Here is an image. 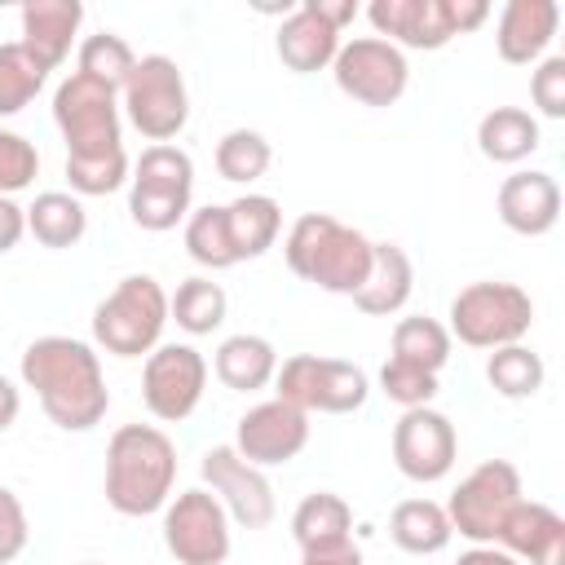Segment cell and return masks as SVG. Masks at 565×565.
Segmentation results:
<instances>
[{
    "label": "cell",
    "instance_id": "obj_1",
    "mask_svg": "<svg viewBox=\"0 0 565 565\" xmlns=\"http://www.w3.org/2000/svg\"><path fill=\"white\" fill-rule=\"evenodd\" d=\"M22 384L35 388L44 415L66 433H88L110 406V388L93 344L71 335H40L22 353Z\"/></svg>",
    "mask_w": 565,
    "mask_h": 565
},
{
    "label": "cell",
    "instance_id": "obj_2",
    "mask_svg": "<svg viewBox=\"0 0 565 565\" xmlns=\"http://www.w3.org/2000/svg\"><path fill=\"white\" fill-rule=\"evenodd\" d=\"M177 446L154 424H124L106 446V503L119 516H150L172 499Z\"/></svg>",
    "mask_w": 565,
    "mask_h": 565
},
{
    "label": "cell",
    "instance_id": "obj_3",
    "mask_svg": "<svg viewBox=\"0 0 565 565\" xmlns=\"http://www.w3.org/2000/svg\"><path fill=\"white\" fill-rule=\"evenodd\" d=\"M282 256L296 278L353 300V291L366 282L371 269V238L327 212H305L291 221L282 238Z\"/></svg>",
    "mask_w": 565,
    "mask_h": 565
},
{
    "label": "cell",
    "instance_id": "obj_4",
    "mask_svg": "<svg viewBox=\"0 0 565 565\" xmlns=\"http://www.w3.org/2000/svg\"><path fill=\"white\" fill-rule=\"evenodd\" d=\"M168 327V291L150 274H128L93 309V340L115 358H141L159 349Z\"/></svg>",
    "mask_w": 565,
    "mask_h": 565
},
{
    "label": "cell",
    "instance_id": "obj_5",
    "mask_svg": "<svg viewBox=\"0 0 565 565\" xmlns=\"http://www.w3.org/2000/svg\"><path fill=\"white\" fill-rule=\"evenodd\" d=\"M534 322V300L516 282H472L450 300V340L468 349L521 344Z\"/></svg>",
    "mask_w": 565,
    "mask_h": 565
},
{
    "label": "cell",
    "instance_id": "obj_6",
    "mask_svg": "<svg viewBox=\"0 0 565 565\" xmlns=\"http://www.w3.org/2000/svg\"><path fill=\"white\" fill-rule=\"evenodd\" d=\"M119 93H110L106 84L71 71L57 93H53V119L66 137V154L71 159H102L124 150V128H119Z\"/></svg>",
    "mask_w": 565,
    "mask_h": 565
},
{
    "label": "cell",
    "instance_id": "obj_7",
    "mask_svg": "<svg viewBox=\"0 0 565 565\" xmlns=\"http://www.w3.org/2000/svg\"><path fill=\"white\" fill-rule=\"evenodd\" d=\"M119 97H124L128 124H132L146 141H154V146L172 141V137L185 128V119H190L185 75H181V66H177L172 57H163V53L137 57V66H132L128 84L119 88Z\"/></svg>",
    "mask_w": 565,
    "mask_h": 565
},
{
    "label": "cell",
    "instance_id": "obj_8",
    "mask_svg": "<svg viewBox=\"0 0 565 565\" xmlns=\"http://www.w3.org/2000/svg\"><path fill=\"white\" fill-rule=\"evenodd\" d=\"M274 388L282 402L300 406L305 415H349L366 402L371 384L366 371L340 358H318V353H296L274 371Z\"/></svg>",
    "mask_w": 565,
    "mask_h": 565
},
{
    "label": "cell",
    "instance_id": "obj_9",
    "mask_svg": "<svg viewBox=\"0 0 565 565\" xmlns=\"http://www.w3.org/2000/svg\"><path fill=\"white\" fill-rule=\"evenodd\" d=\"M521 472L508 463V459H486L477 463L450 494L446 503V516H450V530L472 539L477 547H494L499 539V525L508 521V512L521 503Z\"/></svg>",
    "mask_w": 565,
    "mask_h": 565
},
{
    "label": "cell",
    "instance_id": "obj_10",
    "mask_svg": "<svg viewBox=\"0 0 565 565\" xmlns=\"http://www.w3.org/2000/svg\"><path fill=\"white\" fill-rule=\"evenodd\" d=\"M163 543L181 565H225L230 556V512L207 486L181 490L163 503Z\"/></svg>",
    "mask_w": 565,
    "mask_h": 565
},
{
    "label": "cell",
    "instance_id": "obj_11",
    "mask_svg": "<svg viewBox=\"0 0 565 565\" xmlns=\"http://www.w3.org/2000/svg\"><path fill=\"white\" fill-rule=\"evenodd\" d=\"M335 88L362 106H393L406 93L411 66L406 53L380 35H358L349 44H340L335 62H331Z\"/></svg>",
    "mask_w": 565,
    "mask_h": 565
},
{
    "label": "cell",
    "instance_id": "obj_12",
    "mask_svg": "<svg viewBox=\"0 0 565 565\" xmlns=\"http://www.w3.org/2000/svg\"><path fill=\"white\" fill-rule=\"evenodd\" d=\"M203 388H207V362L194 344H159L154 353H146L141 402L154 419L181 424L203 402Z\"/></svg>",
    "mask_w": 565,
    "mask_h": 565
},
{
    "label": "cell",
    "instance_id": "obj_13",
    "mask_svg": "<svg viewBox=\"0 0 565 565\" xmlns=\"http://www.w3.org/2000/svg\"><path fill=\"white\" fill-rule=\"evenodd\" d=\"M459 459L455 424L433 406H411L393 424V463L411 481H441Z\"/></svg>",
    "mask_w": 565,
    "mask_h": 565
},
{
    "label": "cell",
    "instance_id": "obj_14",
    "mask_svg": "<svg viewBox=\"0 0 565 565\" xmlns=\"http://www.w3.org/2000/svg\"><path fill=\"white\" fill-rule=\"evenodd\" d=\"M203 481L221 499L230 521H238L243 530H260L274 521V486L265 468L247 463L234 446H212L203 455Z\"/></svg>",
    "mask_w": 565,
    "mask_h": 565
},
{
    "label": "cell",
    "instance_id": "obj_15",
    "mask_svg": "<svg viewBox=\"0 0 565 565\" xmlns=\"http://www.w3.org/2000/svg\"><path fill=\"white\" fill-rule=\"evenodd\" d=\"M309 446V415L282 397L252 406L234 428V450L256 468H278Z\"/></svg>",
    "mask_w": 565,
    "mask_h": 565
},
{
    "label": "cell",
    "instance_id": "obj_16",
    "mask_svg": "<svg viewBox=\"0 0 565 565\" xmlns=\"http://www.w3.org/2000/svg\"><path fill=\"white\" fill-rule=\"evenodd\" d=\"M366 18L380 40L397 49H446L455 40L450 0H371Z\"/></svg>",
    "mask_w": 565,
    "mask_h": 565
},
{
    "label": "cell",
    "instance_id": "obj_17",
    "mask_svg": "<svg viewBox=\"0 0 565 565\" xmlns=\"http://www.w3.org/2000/svg\"><path fill=\"white\" fill-rule=\"evenodd\" d=\"M494 547L525 565H565V516L539 499H521L499 525Z\"/></svg>",
    "mask_w": 565,
    "mask_h": 565
},
{
    "label": "cell",
    "instance_id": "obj_18",
    "mask_svg": "<svg viewBox=\"0 0 565 565\" xmlns=\"http://www.w3.org/2000/svg\"><path fill=\"white\" fill-rule=\"evenodd\" d=\"M499 221L512 230V234H525V238H539L547 230H556L561 221V185L552 172H512L503 177L499 185Z\"/></svg>",
    "mask_w": 565,
    "mask_h": 565
},
{
    "label": "cell",
    "instance_id": "obj_19",
    "mask_svg": "<svg viewBox=\"0 0 565 565\" xmlns=\"http://www.w3.org/2000/svg\"><path fill=\"white\" fill-rule=\"evenodd\" d=\"M561 26V4L556 0H508L499 13L494 49L512 66H530L547 53L552 35Z\"/></svg>",
    "mask_w": 565,
    "mask_h": 565
},
{
    "label": "cell",
    "instance_id": "obj_20",
    "mask_svg": "<svg viewBox=\"0 0 565 565\" xmlns=\"http://www.w3.org/2000/svg\"><path fill=\"white\" fill-rule=\"evenodd\" d=\"M79 22H84L79 0H26L22 4V49L44 71H57L79 35Z\"/></svg>",
    "mask_w": 565,
    "mask_h": 565
},
{
    "label": "cell",
    "instance_id": "obj_21",
    "mask_svg": "<svg viewBox=\"0 0 565 565\" xmlns=\"http://www.w3.org/2000/svg\"><path fill=\"white\" fill-rule=\"evenodd\" d=\"M340 53V31H331L305 0L282 18L278 26V57L287 71L296 75H313V71H327Z\"/></svg>",
    "mask_w": 565,
    "mask_h": 565
},
{
    "label": "cell",
    "instance_id": "obj_22",
    "mask_svg": "<svg viewBox=\"0 0 565 565\" xmlns=\"http://www.w3.org/2000/svg\"><path fill=\"white\" fill-rule=\"evenodd\" d=\"M415 287V265L397 243H371V269L366 282L353 291V305L371 318H388L411 300Z\"/></svg>",
    "mask_w": 565,
    "mask_h": 565
},
{
    "label": "cell",
    "instance_id": "obj_23",
    "mask_svg": "<svg viewBox=\"0 0 565 565\" xmlns=\"http://www.w3.org/2000/svg\"><path fill=\"white\" fill-rule=\"evenodd\" d=\"M291 539H296L300 552L349 543L353 539V508L331 490H313L291 512Z\"/></svg>",
    "mask_w": 565,
    "mask_h": 565
},
{
    "label": "cell",
    "instance_id": "obj_24",
    "mask_svg": "<svg viewBox=\"0 0 565 565\" xmlns=\"http://www.w3.org/2000/svg\"><path fill=\"white\" fill-rule=\"evenodd\" d=\"M212 371H216V380L225 384V388H234V393H252V388H265L269 380H274V371H278V353H274V344L265 340V335H230V340H221V349H216V358H212Z\"/></svg>",
    "mask_w": 565,
    "mask_h": 565
},
{
    "label": "cell",
    "instance_id": "obj_25",
    "mask_svg": "<svg viewBox=\"0 0 565 565\" xmlns=\"http://www.w3.org/2000/svg\"><path fill=\"white\" fill-rule=\"evenodd\" d=\"M477 146L490 163H521L539 150V119L521 106H494L477 124Z\"/></svg>",
    "mask_w": 565,
    "mask_h": 565
},
{
    "label": "cell",
    "instance_id": "obj_26",
    "mask_svg": "<svg viewBox=\"0 0 565 565\" xmlns=\"http://www.w3.org/2000/svg\"><path fill=\"white\" fill-rule=\"evenodd\" d=\"M225 225H230V243H234L238 260H256L278 243L282 207L269 194H243V199L225 203Z\"/></svg>",
    "mask_w": 565,
    "mask_h": 565
},
{
    "label": "cell",
    "instance_id": "obj_27",
    "mask_svg": "<svg viewBox=\"0 0 565 565\" xmlns=\"http://www.w3.org/2000/svg\"><path fill=\"white\" fill-rule=\"evenodd\" d=\"M388 539L402 552H411V556H437L455 539V530H450V516H446L441 503H433V499H402L393 508V516H388Z\"/></svg>",
    "mask_w": 565,
    "mask_h": 565
},
{
    "label": "cell",
    "instance_id": "obj_28",
    "mask_svg": "<svg viewBox=\"0 0 565 565\" xmlns=\"http://www.w3.org/2000/svg\"><path fill=\"white\" fill-rule=\"evenodd\" d=\"M26 230L35 234V243L62 252V247H75V243L84 238L88 212H84V203H79L75 194H66V190H44V194H35V203L26 207Z\"/></svg>",
    "mask_w": 565,
    "mask_h": 565
},
{
    "label": "cell",
    "instance_id": "obj_29",
    "mask_svg": "<svg viewBox=\"0 0 565 565\" xmlns=\"http://www.w3.org/2000/svg\"><path fill=\"white\" fill-rule=\"evenodd\" d=\"M225 309H230L225 287L203 278V274L185 278L177 287V296H168V318H177V327L190 335H212L225 322Z\"/></svg>",
    "mask_w": 565,
    "mask_h": 565
},
{
    "label": "cell",
    "instance_id": "obj_30",
    "mask_svg": "<svg viewBox=\"0 0 565 565\" xmlns=\"http://www.w3.org/2000/svg\"><path fill=\"white\" fill-rule=\"evenodd\" d=\"M397 362H411L419 371H441L450 362V331L437 322V318H424V313H411L393 327V353Z\"/></svg>",
    "mask_w": 565,
    "mask_h": 565
},
{
    "label": "cell",
    "instance_id": "obj_31",
    "mask_svg": "<svg viewBox=\"0 0 565 565\" xmlns=\"http://www.w3.org/2000/svg\"><path fill=\"white\" fill-rule=\"evenodd\" d=\"M274 163V150L269 141L256 132V128H230L221 141H216V172L234 185H252L269 172Z\"/></svg>",
    "mask_w": 565,
    "mask_h": 565
},
{
    "label": "cell",
    "instance_id": "obj_32",
    "mask_svg": "<svg viewBox=\"0 0 565 565\" xmlns=\"http://www.w3.org/2000/svg\"><path fill=\"white\" fill-rule=\"evenodd\" d=\"M185 252L203 269H230V265H238V252H234L230 225H225V207L207 203V207H199V212L185 216Z\"/></svg>",
    "mask_w": 565,
    "mask_h": 565
},
{
    "label": "cell",
    "instance_id": "obj_33",
    "mask_svg": "<svg viewBox=\"0 0 565 565\" xmlns=\"http://www.w3.org/2000/svg\"><path fill=\"white\" fill-rule=\"evenodd\" d=\"M543 358L534 353V349H525V344H503V349H494L490 353V362H486V380H490V388L499 393V397H534L539 388H543Z\"/></svg>",
    "mask_w": 565,
    "mask_h": 565
},
{
    "label": "cell",
    "instance_id": "obj_34",
    "mask_svg": "<svg viewBox=\"0 0 565 565\" xmlns=\"http://www.w3.org/2000/svg\"><path fill=\"white\" fill-rule=\"evenodd\" d=\"M132 66H137L132 44L124 35H115V31H97V35H88L79 44V66L75 71L88 75V79H97V84H106L110 93H119L128 84Z\"/></svg>",
    "mask_w": 565,
    "mask_h": 565
},
{
    "label": "cell",
    "instance_id": "obj_35",
    "mask_svg": "<svg viewBox=\"0 0 565 565\" xmlns=\"http://www.w3.org/2000/svg\"><path fill=\"white\" fill-rule=\"evenodd\" d=\"M137 190H163V194H190L194 190V159L181 146H146L132 168Z\"/></svg>",
    "mask_w": 565,
    "mask_h": 565
},
{
    "label": "cell",
    "instance_id": "obj_36",
    "mask_svg": "<svg viewBox=\"0 0 565 565\" xmlns=\"http://www.w3.org/2000/svg\"><path fill=\"white\" fill-rule=\"evenodd\" d=\"M44 79H49V71L22 49V40L0 44V119L31 106V97L44 88Z\"/></svg>",
    "mask_w": 565,
    "mask_h": 565
},
{
    "label": "cell",
    "instance_id": "obj_37",
    "mask_svg": "<svg viewBox=\"0 0 565 565\" xmlns=\"http://www.w3.org/2000/svg\"><path fill=\"white\" fill-rule=\"evenodd\" d=\"M66 181L79 194H110L128 181V154L115 150V154H102V159H71L66 154Z\"/></svg>",
    "mask_w": 565,
    "mask_h": 565
},
{
    "label": "cell",
    "instance_id": "obj_38",
    "mask_svg": "<svg viewBox=\"0 0 565 565\" xmlns=\"http://www.w3.org/2000/svg\"><path fill=\"white\" fill-rule=\"evenodd\" d=\"M380 388H384L388 402H397L402 411H411V406H428V402L437 397V375H433V371H419V366H411V362L388 358V362L380 366Z\"/></svg>",
    "mask_w": 565,
    "mask_h": 565
},
{
    "label": "cell",
    "instance_id": "obj_39",
    "mask_svg": "<svg viewBox=\"0 0 565 565\" xmlns=\"http://www.w3.org/2000/svg\"><path fill=\"white\" fill-rule=\"evenodd\" d=\"M185 212H190V194H163V190H137V185L128 190V216L150 234L172 230L177 221H185Z\"/></svg>",
    "mask_w": 565,
    "mask_h": 565
},
{
    "label": "cell",
    "instance_id": "obj_40",
    "mask_svg": "<svg viewBox=\"0 0 565 565\" xmlns=\"http://www.w3.org/2000/svg\"><path fill=\"white\" fill-rule=\"evenodd\" d=\"M35 172H40V154H35V146L22 137V132H9V128H0V194H18V190H26L31 181H35Z\"/></svg>",
    "mask_w": 565,
    "mask_h": 565
},
{
    "label": "cell",
    "instance_id": "obj_41",
    "mask_svg": "<svg viewBox=\"0 0 565 565\" xmlns=\"http://www.w3.org/2000/svg\"><path fill=\"white\" fill-rule=\"evenodd\" d=\"M530 97H534L539 115L565 119V57H561V53H552V57H543V62L534 66V75H530Z\"/></svg>",
    "mask_w": 565,
    "mask_h": 565
},
{
    "label": "cell",
    "instance_id": "obj_42",
    "mask_svg": "<svg viewBox=\"0 0 565 565\" xmlns=\"http://www.w3.org/2000/svg\"><path fill=\"white\" fill-rule=\"evenodd\" d=\"M26 539H31L26 508H22V499H18L9 486H0V565L18 561L22 547H26Z\"/></svg>",
    "mask_w": 565,
    "mask_h": 565
},
{
    "label": "cell",
    "instance_id": "obj_43",
    "mask_svg": "<svg viewBox=\"0 0 565 565\" xmlns=\"http://www.w3.org/2000/svg\"><path fill=\"white\" fill-rule=\"evenodd\" d=\"M26 234V207H18L9 194H0V252H13Z\"/></svg>",
    "mask_w": 565,
    "mask_h": 565
},
{
    "label": "cell",
    "instance_id": "obj_44",
    "mask_svg": "<svg viewBox=\"0 0 565 565\" xmlns=\"http://www.w3.org/2000/svg\"><path fill=\"white\" fill-rule=\"evenodd\" d=\"M300 565H362V547L353 539L335 547H313V552H300Z\"/></svg>",
    "mask_w": 565,
    "mask_h": 565
},
{
    "label": "cell",
    "instance_id": "obj_45",
    "mask_svg": "<svg viewBox=\"0 0 565 565\" xmlns=\"http://www.w3.org/2000/svg\"><path fill=\"white\" fill-rule=\"evenodd\" d=\"M331 31H344L353 18H358V0H305Z\"/></svg>",
    "mask_w": 565,
    "mask_h": 565
},
{
    "label": "cell",
    "instance_id": "obj_46",
    "mask_svg": "<svg viewBox=\"0 0 565 565\" xmlns=\"http://www.w3.org/2000/svg\"><path fill=\"white\" fill-rule=\"evenodd\" d=\"M450 18H455V35H468L490 18V4L486 0H450Z\"/></svg>",
    "mask_w": 565,
    "mask_h": 565
},
{
    "label": "cell",
    "instance_id": "obj_47",
    "mask_svg": "<svg viewBox=\"0 0 565 565\" xmlns=\"http://www.w3.org/2000/svg\"><path fill=\"white\" fill-rule=\"evenodd\" d=\"M18 411H22V393H18V384L9 375H0V433L18 419Z\"/></svg>",
    "mask_w": 565,
    "mask_h": 565
},
{
    "label": "cell",
    "instance_id": "obj_48",
    "mask_svg": "<svg viewBox=\"0 0 565 565\" xmlns=\"http://www.w3.org/2000/svg\"><path fill=\"white\" fill-rule=\"evenodd\" d=\"M455 565H521V561H512L503 547H468Z\"/></svg>",
    "mask_w": 565,
    "mask_h": 565
},
{
    "label": "cell",
    "instance_id": "obj_49",
    "mask_svg": "<svg viewBox=\"0 0 565 565\" xmlns=\"http://www.w3.org/2000/svg\"><path fill=\"white\" fill-rule=\"evenodd\" d=\"M84 565H102V561H84Z\"/></svg>",
    "mask_w": 565,
    "mask_h": 565
}]
</instances>
